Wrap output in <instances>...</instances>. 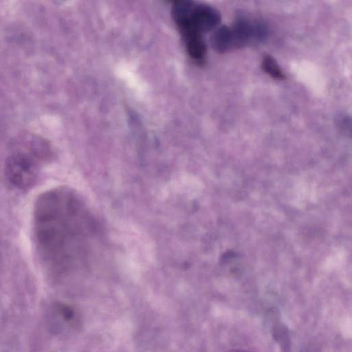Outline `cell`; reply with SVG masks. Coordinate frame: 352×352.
I'll return each instance as SVG.
<instances>
[{"mask_svg":"<svg viewBox=\"0 0 352 352\" xmlns=\"http://www.w3.org/2000/svg\"><path fill=\"white\" fill-rule=\"evenodd\" d=\"M230 27L232 50L260 43L266 39L268 30L263 22L241 17Z\"/></svg>","mask_w":352,"mask_h":352,"instance_id":"cell-4","label":"cell"},{"mask_svg":"<svg viewBox=\"0 0 352 352\" xmlns=\"http://www.w3.org/2000/svg\"><path fill=\"white\" fill-rule=\"evenodd\" d=\"M263 70L272 78L282 80L285 78V75L275 58L270 55L265 54L261 60Z\"/></svg>","mask_w":352,"mask_h":352,"instance_id":"cell-7","label":"cell"},{"mask_svg":"<svg viewBox=\"0 0 352 352\" xmlns=\"http://www.w3.org/2000/svg\"><path fill=\"white\" fill-rule=\"evenodd\" d=\"M171 13L188 54L197 65H203L206 59V45L203 34L190 24L185 10H174Z\"/></svg>","mask_w":352,"mask_h":352,"instance_id":"cell-3","label":"cell"},{"mask_svg":"<svg viewBox=\"0 0 352 352\" xmlns=\"http://www.w3.org/2000/svg\"><path fill=\"white\" fill-rule=\"evenodd\" d=\"M94 229L84 203L71 190L51 189L36 201L34 230L44 264L55 270L73 267L84 254Z\"/></svg>","mask_w":352,"mask_h":352,"instance_id":"cell-1","label":"cell"},{"mask_svg":"<svg viewBox=\"0 0 352 352\" xmlns=\"http://www.w3.org/2000/svg\"><path fill=\"white\" fill-rule=\"evenodd\" d=\"M191 25L202 34L215 29L221 22V14L215 8L193 1L187 13Z\"/></svg>","mask_w":352,"mask_h":352,"instance_id":"cell-5","label":"cell"},{"mask_svg":"<svg viewBox=\"0 0 352 352\" xmlns=\"http://www.w3.org/2000/svg\"><path fill=\"white\" fill-rule=\"evenodd\" d=\"M50 156L49 145L44 140L38 138L25 140L6 158V177L16 188H28L37 179L41 164Z\"/></svg>","mask_w":352,"mask_h":352,"instance_id":"cell-2","label":"cell"},{"mask_svg":"<svg viewBox=\"0 0 352 352\" xmlns=\"http://www.w3.org/2000/svg\"><path fill=\"white\" fill-rule=\"evenodd\" d=\"M226 352H251V351H249L247 350H243V349H232V350H229Z\"/></svg>","mask_w":352,"mask_h":352,"instance_id":"cell-8","label":"cell"},{"mask_svg":"<svg viewBox=\"0 0 352 352\" xmlns=\"http://www.w3.org/2000/svg\"><path fill=\"white\" fill-rule=\"evenodd\" d=\"M211 45L214 50L225 53L232 50L230 27L222 25L214 32L211 36Z\"/></svg>","mask_w":352,"mask_h":352,"instance_id":"cell-6","label":"cell"}]
</instances>
